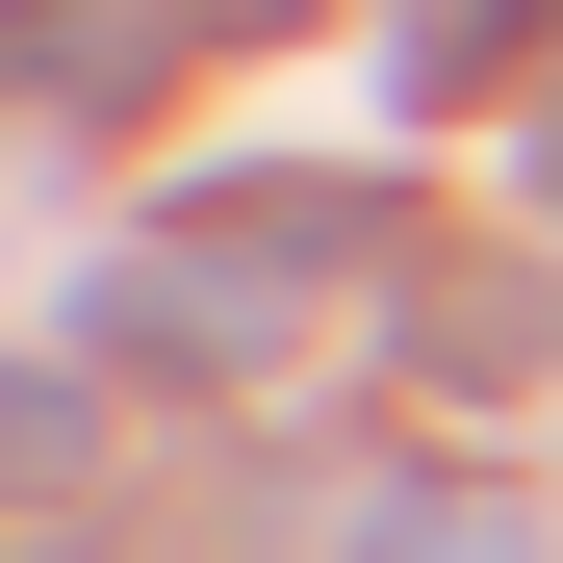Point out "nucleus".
Here are the masks:
<instances>
[{
    "label": "nucleus",
    "mask_w": 563,
    "mask_h": 563,
    "mask_svg": "<svg viewBox=\"0 0 563 563\" xmlns=\"http://www.w3.org/2000/svg\"><path fill=\"white\" fill-rule=\"evenodd\" d=\"M385 256V206H358V179H231V206H179L154 256H103V358H179V385H231V358H282V308H308V282H358Z\"/></svg>",
    "instance_id": "obj_1"
},
{
    "label": "nucleus",
    "mask_w": 563,
    "mask_h": 563,
    "mask_svg": "<svg viewBox=\"0 0 563 563\" xmlns=\"http://www.w3.org/2000/svg\"><path fill=\"white\" fill-rule=\"evenodd\" d=\"M0 52H26L52 103H129V77H179V52H206V0H26Z\"/></svg>",
    "instance_id": "obj_2"
},
{
    "label": "nucleus",
    "mask_w": 563,
    "mask_h": 563,
    "mask_svg": "<svg viewBox=\"0 0 563 563\" xmlns=\"http://www.w3.org/2000/svg\"><path fill=\"white\" fill-rule=\"evenodd\" d=\"M358 563H538V512H512V487H385Z\"/></svg>",
    "instance_id": "obj_3"
},
{
    "label": "nucleus",
    "mask_w": 563,
    "mask_h": 563,
    "mask_svg": "<svg viewBox=\"0 0 563 563\" xmlns=\"http://www.w3.org/2000/svg\"><path fill=\"white\" fill-rule=\"evenodd\" d=\"M512 52H538V0H410V103H487Z\"/></svg>",
    "instance_id": "obj_4"
}]
</instances>
